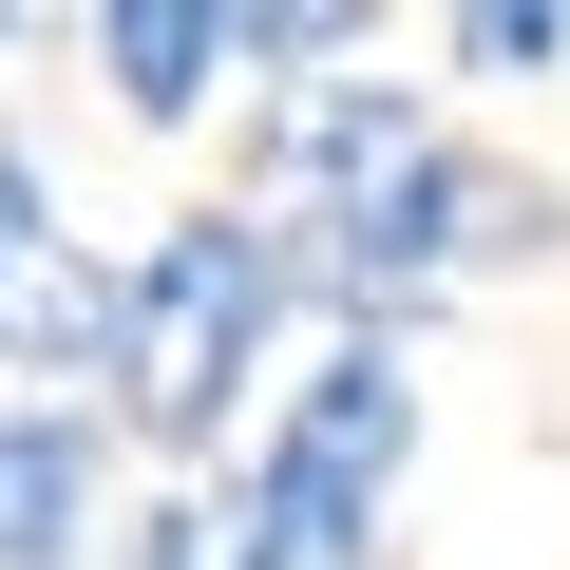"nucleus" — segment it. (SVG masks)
I'll return each mask as SVG.
<instances>
[{"mask_svg":"<svg viewBox=\"0 0 570 570\" xmlns=\"http://www.w3.org/2000/svg\"><path fill=\"white\" fill-rule=\"evenodd\" d=\"M20 20H39V0H0V39H20Z\"/></svg>","mask_w":570,"mask_h":570,"instance_id":"obj_10","label":"nucleus"},{"mask_svg":"<svg viewBox=\"0 0 570 570\" xmlns=\"http://www.w3.org/2000/svg\"><path fill=\"white\" fill-rule=\"evenodd\" d=\"M39 247H58V228H0V305H20V266H39Z\"/></svg>","mask_w":570,"mask_h":570,"instance_id":"obj_9","label":"nucleus"},{"mask_svg":"<svg viewBox=\"0 0 570 570\" xmlns=\"http://www.w3.org/2000/svg\"><path fill=\"white\" fill-rule=\"evenodd\" d=\"M96 551H115V419L0 400V570H96Z\"/></svg>","mask_w":570,"mask_h":570,"instance_id":"obj_5","label":"nucleus"},{"mask_svg":"<svg viewBox=\"0 0 570 570\" xmlns=\"http://www.w3.org/2000/svg\"><path fill=\"white\" fill-rule=\"evenodd\" d=\"M77 20H96V77H115L134 134H190L247 77V20H228V0H77Z\"/></svg>","mask_w":570,"mask_h":570,"instance_id":"obj_6","label":"nucleus"},{"mask_svg":"<svg viewBox=\"0 0 570 570\" xmlns=\"http://www.w3.org/2000/svg\"><path fill=\"white\" fill-rule=\"evenodd\" d=\"M438 115H419V77H362V58H324V77H266V115H247V190L266 209H324V190H362L381 153H419Z\"/></svg>","mask_w":570,"mask_h":570,"instance_id":"obj_4","label":"nucleus"},{"mask_svg":"<svg viewBox=\"0 0 570 570\" xmlns=\"http://www.w3.org/2000/svg\"><path fill=\"white\" fill-rule=\"evenodd\" d=\"M228 20H247V77H324V58H362L381 0H228Z\"/></svg>","mask_w":570,"mask_h":570,"instance_id":"obj_8","label":"nucleus"},{"mask_svg":"<svg viewBox=\"0 0 570 570\" xmlns=\"http://www.w3.org/2000/svg\"><path fill=\"white\" fill-rule=\"evenodd\" d=\"M419 456V362L381 324H324V362L266 400L228 475V570H381V494Z\"/></svg>","mask_w":570,"mask_h":570,"instance_id":"obj_2","label":"nucleus"},{"mask_svg":"<svg viewBox=\"0 0 570 570\" xmlns=\"http://www.w3.org/2000/svg\"><path fill=\"white\" fill-rule=\"evenodd\" d=\"M115 266H134V305H115L96 419L153 438V456H228V400L266 381V343H285V324H324V305H305V247H285V209L228 190V209H171V228L115 247Z\"/></svg>","mask_w":570,"mask_h":570,"instance_id":"obj_1","label":"nucleus"},{"mask_svg":"<svg viewBox=\"0 0 570 570\" xmlns=\"http://www.w3.org/2000/svg\"><path fill=\"white\" fill-rule=\"evenodd\" d=\"M438 39L475 96H532V77H570V0H438Z\"/></svg>","mask_w":570,"mask_h":570,"instance_id":"obj_7","label":"nucleus"},{"mask_svg":"<svg viewBox=\"0 0 570 570\" xmlns=\"http://www.w3.org/2000/svg\"><path fill=\"white\" fill-rule=\"evenodd\" d=\"M285 247H305V305H324V324L419 343V305H438V285H475V266L551 247V190H513L475 134H419V153H381L362 190L285 209Z\"/></svg>","mask_w":570,"mask_h":570,"instance_id":"obj_3","label":"nucleus"}]
</instances>
